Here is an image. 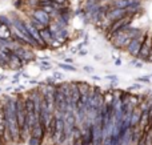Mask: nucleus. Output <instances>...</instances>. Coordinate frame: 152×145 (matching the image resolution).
Masks as SVG:
<instances>
[{
	"instance_id": "f257e3e1",
	"label": "nucleus",
	"mask_w": 152,
	"mask_h": 145,
	"mask_svg": "<svg viewBox=\"0 0 152 145\" xmlns=\"http://www.w3.org/2000/svg\"><path fill=\"white\" fill-rule=\"evenodd\" d=\"M5 116V145L20 144L21 136L16 115V96H8L1 101Z\"/></svg>"
},
{
	"instance_id": "f03ea898",
	"label": "nucleus",
	"mask_w": 152,
	"mask_h": 145,
	"mask_svg": "<svg viewBox=\"0 0 152 145\" xmlns=\"http://www.w3.org/2000/svg\"><path fill=\"white\" fill-rule=\"evenodd\" d=\"M134 17H135V15H128V16H126V17L120 19V20H116V21H113V23H111L110 28H108L107 32H105V36H107V39L110 40L111 37H112L113 35L116 33V32H119V31H121L123 28H126V27L131 25Z\"/></svg>"
},
{
	"instance_id": "7ed1b4c3",
	"label": "nucleus",
	"mask_w": 152,
	"mask_h": 145,
	"mask_svg": "<svg viewBox=\"0 0 152 145\" xmlns=\"http://www.w3.org/2000/svg\"><path fill=\"white\" fill-rule=\"evenodd\" d=\"M147 33H148V32L142 33L139 37H136V39L132 40L131 44L127 47V52H128L132 57H136L137 59V56H139V53H140V49H142V45H143V43H144Z\"/></svg>"
},
{
	"instance_id": "20e7f679",
	"label": "nucleus",
	"mask_w": 152,
	"mask_h": 145,
	"mask_svg": "<svg viewBox=\"0 0 152 145\" xmlns=\"http://www.w3.org/2000/svg\"><path fill=\"white\" fill-rule=\"evenodd\" d=\"M151 49H152V35L151 33H147L145 36V40L142 45V49H140V53L137 56V59L143 61H148L150 59V53H151Z\"/></svg>"
},
{
	"instance_id": "39448f33",
	"label": "nucleus",
	"mask_w": 152,
	"mask_h": 145,
	"mask_svg": "<svg viewBox=\"0 0 152 145\" xmlns=\"http://www.w3.org/2000/svg\"><path fill=\"white\" fill-rule=\"evenodd\" d=\"M31 16L34 19H36L37 21H40L42 24H44V25H50L51 21H52V17H51V15H48L47 12H44V11L42 9V8H35L34 11H32Z\"/></svg>"
},
{
	"instance_id": "423d86ee",
	"label": "nucleus",
	"mask_w": 152,
	"mask_h": 145,
	"mask_svg": "<svg viewBox=\"0 0 152 145\" xmlns=\"http://www.w3.org/2000/svg\"><path fill=\"white\" fill-rule=\"evenodd\" d=\"M131 15V13L128 12V9H121V8H112V9L110 11V12L107 13V19L111 21V23H113V21L116 20H120V19L126 17V16Z\"/></svg>"
},
{
	"instance_id": "0eeeda50",
	"label": "nucleus",
	"mask_w": 152,
	"mask_h": 145,
	"mask_svg": "<svg viewBox=\"0 0 152 145\" xmlns=\"http://www.w3.org/2000/svg\"><path fill=\"white\" fill-rule=\"evenodd\" d=\"M0 137H1L3 143L5 144V116L1 101H0Z\"/></svg>"
},
{
	"instance_id": "6e6552de",
	"label": "nucleus",
	"mask_w": 152,
	"mask_h": 145,
	"mask_svg": "<svg viewBox=\"0 0 152 145\" xmlns=\"http://www.w3.org/2000/svg\"><path fill=\"white\" fill-rule=\"evenodd\" d=\"M40 36H42V39H43V41L47 44V47L50 48V45L52 44V41L55 39H53V35H52V32L50 31V28H45V29H43V31H40Z\"/></svg>"
},
{
	"instance_id": "1a4fd4ad",
	"label": "nucleus",
	"mask_w": 152,
	"mask_h": 145,
	"mask_svg": "<svg viewBox=\"0 0 152 145\" xmlns=\"http://www.w3.org/2000/svg\"><path fill=\"white\" fill-rule=\"evenodd\" d=\"M0 39H12V28L3 25L0 29Z\"/></svg>"
},
{
	"instance_id": "9d476101",
	"label": "nucleus",
	"mask_w": 152,
	"mask_h": 145,
	"mask_svg": "<svg viewBox=\"0 0 152 145\" xmlns=\"http://www.w3.org/2000/svg\"><path fill=\"white\" fill-rule=\"evenodd\" d=\"M0 23L5 27H10V28H13L12 24V17H8L7 15H0Z\"/></svg>"
},
{
	"instance_id": "9b49d317",
	"label": "nucleus",
	"mask_w": 152,
	"mask_h": 145,
	"mask_svg": "<svg viewBox=\"0 0 152 145\" xmlns=\"http://www.w3.org/2000/svg\"><path fill=\"white\" fill-rule=\"evenodd\" d=\"M29 21H31V24H32V25H34L35 28H36L39 32H40V31H43V29H45V28H48L47 25H44V24H42V23H40V21H37L36 19H34V17H32V16H31V17H29Z\"/></svg>"
},
{
	"instance_id": "f8f14e48",
	"label": "nucleus",
	"mask_w": 152,
	"mask_h": 145,
	"mask_svg": "<svg viewBox=\"0 0 152 145\" xmlns=\"http://www.w3.org/2000/svg\"><path fill=\"white\" fill-rule=\"evenodd\" d=\"M59 67L60 68H63V69H66V71H76V68L74 65H69V64H59Z\"/></svg>"
},
{
	"instance_id": "ddd939ff",
	"label": "nucleus",
	"mask_w": 152,
	"mask_h": 145,
	"mask_svg": "<svg viewBox=\"0 0 152 145\" xmlns=\"http://www.w3.org/2000/svg\"><path fill=\"white\" fill-rule=\"evenodd\" d=\"M59 47H61V43H59L58 40H53L52 44L50 45V48H59Z\"/></svg>"
},
{
	"instance_id": "4468645a",
	"label": "nucleus",
	"mask_w": 152,
	"mask_h": 145,
	"mask_svg": "<svg viewBox=\"0 0 152 145\" xmlns=\"http://www.w3.org/2000/svg\"><path fill=\"white\" fill-rule=\"evenodd\" d=\"M23 3H24V0H15V7L16 8H23Z\"/></svg>"
},
{
	"instance_id": "2eb2a0df",
	"label": "nucleus",
	"mask_w": 152,
	"mask_h": 145,
	"mask_svg": "<svg viewBox=\"0 0 152 145\" xmlns=\"http://www.w3.org/2000/svg\"><path fill=\"white\" fill-rule=\"evenodd\" d=\"M53 0H39V3H42V4H45V3H52Z\"/></svg>"
},
{
	"instance_id": "dca6fc26",
	"label": "nucleus",
	"mask_w": 152,
	"mask_h": 145,
	"mask_svg": "<svg viewBox=\"0 0 152 145\" xmlns=\"http://www.w3.org/2000/svg\"><path fill=\"white\" fill-rule=\"evenodd\" d=\"M55 77H59V79H63V75H61V73H55Z\"/></svg>"
},
{
	"instance_id": "f3484780",
	"label": "nucleus",
	"mask_w": 152,
	"mask_h": 145,
	"mask_svg": "<svg viewBox=\"0 0 152 145\" xmlns=\"http://www.w3.org/2000/svg\"><path fill=\"white\" fill-rule=\"evenodd\" d=\"M84 69H86V71H87V72H91V71H92V69H91V68H89V67H84Z\"/></svg>"
},
{
	"instance_id": "a211bd4d",
	"label": "nucleus",
	"mask_w": 152,
	"mask_h": 145,
	"mask_svg": "<svg viewBox=\"0 0 152 145\" xmlns=\"http://www.w3.org/2000/svg\"><path fill=\"white\" fill-rule=\"evenodd\" d=\"M1 27H3V24H1V23H0V29H1Z\"/></svg>"
}]
</instances>
